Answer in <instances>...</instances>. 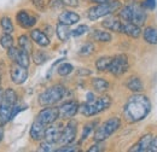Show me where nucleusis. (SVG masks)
I'll return each mask as SVG.
<instances>
[{
    "label": "nucleus",
    "mask_w": 157,
    "mask_h": 152,
    "mask_svg": "<svg viewBox=\"0 0 157 152\" xmlns=\"http://www.w3.org/2000/svg\"><path fill=\"white\" fill-rule=\"evenodd\" d=\"M151 111V101L146 95L134 94L128 98L123 108V116L129 123L144 120Z\"/></svg>",
    "instance_id": "obj_1"
},
{
    "label": "nucleus",
    "mask_w": 157,
    "mask_h": 152,
    "mask_svg": "<svg viewBox=\"0 0 157 152\" xmlns=\"http://www.w3.org/2000/svg\"><path fill=\"white\" fill-rule=\"evenodd\" d=\"M110 105H111V98L108 95H101L99 98H94L91 101H86L78 108V110L83 116L91 117L105 111L106 109L110 108Z\"/></svg>",
    "instance_id": "obj_2"
},
{
    "label": "nucleus",
    "mask_w": 157,
    "mask_h": 152,
    "mask_svg": "<svg viewBox=\"0 0 157 152\" xmlns=\"http://www.w3.org/2000/svg\"><path fill=\"white\" fill-rule=\"evenodd\" d=\"M120 18L123 22H131L137 25H143L146 21V13L143 9V6H139L138 4H129L122 7L118 12Z\"/></svg>",
    "instance_id": "obj_3"
},
{
    "label": "nucleus",
    "mask_w": 157,
    "mask_h": 152,
    "mask_svg": "<svg viewBox=\"0 0 157 152\" xmlns=\"http://www.w3.org/2000/svg\"><path fill=\"white\" fill-rule=\"evenodd\" d=\"M65 87L62 85H55L39 95V104L41 106H52L60 101L65 95Z\"/></svg>",
    "instance_id": "obj_4"
},
{
    "label": "nucleus",
    "mask_w": 157,
    "mask_h": 152,
    "mask_svg": "<svg viewBox=\"0 0 157 152\" xmlns=\"http://www.w3.org/2000/svg\"><path fill=\"white\" fill-rule=\"evenodd\" d=\"M120 7H121V2L118 0H115V1L110 0L106 2H100V4H97L96 6H93L88 10L87 16L91 21H97L101 17H105L108 15L116 12Z\"/></svg>",
    "instance_id": "obj_5"
},
{
    "label": "nucleus",
    "mask_w": 157,
    "mask_h": 152,
    "mask_svg": "<svg viewBox=\"0 0 157 152\" xmlns=\"http://www.w3.org/2000/svg\"><path fill=\"white\" fill-rule=\"evenodd\" d=\"M120 127H121V120L117 117H111V118L106 120L94 132V135H93L94 141L96 142L105 141L106 139H109L113 134L115 133Z\"/></svg>",
    "instance_id": "obj_6"
},
{
    "label": "nucleus",
    "mask_w": 157,
    "mask_h": 152,
    "mask_svg": "<svg viewBox=\"0 0 157 152\" xmlns=\"http://www.w3.org/2000/svg\"><path fill=\"white\" fill-rule=\"evenodd\" d=\"M129 68L128 58L126 55H116L115 57H111V63L109 66V73L114 76H121L127 73Z\"/></svg>",
    "instance_id": "obj_7"
},
{
    "label": "nucleus",
    "mask_w": 157,
    "mask_h": 152,
    "mask_svg": "<svg viewBox=\"0 0 157 152\" xmlns=\"http://www.w3.org/2000/svg\"><path fill=\"white\" fill-rule=\"evenodd\" d=\"M76 133H78V122L75 120L70 118L69 122L63 127V131H62L58 142L60 145L73 144L76 139Z\"/></svg>",
    "instance_id": "obj_8"
},
{
    "label": "nucleus",
    "mask_w": 157,
    "mask_h": 152,
    "mask_svg": "<svg viewBox=\"0 0 157 152\" xmlns=\"http://www.w3.org/2000/svg\"><path fill=\"white\" fill-rule=\"evenodd\" d=\"M7 56H9V58L13 63H16L18 65H22L24 68H28L29 64H30L29 53H27L25 51H23L20 47H15V46L10 47L9 51H7Z\"/></svg>",
    "instance_id": "obj_9"
},
{
    "label": "nucleus",
    "mask_w": 157,
    "mask_h": 152,
    "mask_svg": "<svg viewBox=\"0 0 157 152\" xmlns=\"http://www.w3.org/2000/svg\"><path fill=\"white\" fill-rule=\"evenodd\" d=\"M78 108L80 106H78V101H75V100H69V101L63 103L58 108V118H62V120H70V118H73L75 115L78 114Z\"/></svg>",
    "instance_id": "obj_10"
},
{
    "label": "nucleus",
    "mask_w": 157,
    "mask_h": 152,
    "mask_svg": "<svg viewBox=\"0 0 157 152\" xmlns=\"http://www.w3.org/2000/svg\"><path fill=\"white\" fill-rule=\"evenodd\" d=\"M58 117H59L58 108H55V106H46L45 109H42L39 114H38L36 120L40 121V122H42L44 124L48 126V124L56 122Z\"/></svg>",
    "instance_id": "obj_11"
},
{
    "label": "nucleus",
    "mask_w": 157,
    "mask_h": 152,
    "mask_svg": "<svg viewBox=\"0 0 157 152\" xmlns=\"http://www.w3.org/2000/svg\"><path fill=\"white\" fill-rule=\"evenodd\" d=\"M63 131V124L62 123H51L46 127V131H45V136L44 139L51 144H56L58 142L59 138H60V134Z\"/></svg>",
    "instance_id": "obj_12"
},
{
    "label": "nucleus",
    "mask_w": 157,
    "mask_h": 152,
    "mask_svg": "<svg viewBox=\"0 0 157 152\" xmlns=\"http://www.w3.org/2000/svg\"><path fill=\"white\" fill-rule=\"evenodd\" d=\"M28 68H24L22 65H18V64H13L11 66V70H10V74H11V80L13 83L16 85H22L27 81L28 78Z\"/></svg>",
    "instance_id": "obj_13"
},
{
    "label": "nucleus",
    "mask_w": 157,
    "mask_h": 152,
    "mask_svg": "<svg viewBox=\"0 0 157 152\" xmlns=\"http://www.w3.org/2000/svg\"><path fill=\"white\" fill-rule=\"evenodd\" d=\"M16 104L9 103L6 100L0 101V124H6L10 120H12V109Z\"/></svg>",
    "instance_id": "obj_14"
},
{
    "label": "nucleus",
    "mask_w": 157,
    "mask_h": 152,
    "mask_svg": "<svg viewBox=\"0 0 157 152\" xmlns=\"http://www.w3.org/2000/svg\"><path fill=\"white\" fill-rule=\"evenodd\" d=\"M16 21L18 23V25H21L22 28H32L35 25L36 23V18L32 15H29L27 11H18L16 15Z\"/></svg>",
    "instance_id": "obj_15"
},
{
    "label": "nucleus",
    "mask_w": 157,
    "mask_h": 152,
    "mask_svg": "<svg viewBox=\"0 0 157 152\" xmlns=\"http://www.w3.org/2000/svg\"><path fill=\"white\" fill-rule=\"evenodd\" d=\"M46 124H44L42 122H40L38 120H35L32 124V128H30V138L34 140V141H41L45 136V131H46Z\"/></svg>",
    "instance_id": "obj_16"
},
{
    "label": "nucleus",
    "mask_w": 157,
    "mask_h": 152,
    "mask_svg": "<svg viewBox=\"0 0 157 152\" xmlns=\"http://www.w3.org/2000/svg\"><path fill=\"white\" fill-rule=\"evenodd\" d=\"M152 136L151 134H145L143 135L139 141H138L136 145H133L129 151L131 152H149V147H150V144H151V140H152Z\"/></svg>",
    "instance_id": "obj_17"
},
{
    "label": "nucleus",
    "mask_w": 157,
    "mask_h": 152,
    "mask_svg": "<svg viewBox=\"0 0 157 152\" xmlns=\"http://www.w3.org/2000/svg\"><path fill=\"white\" fill-rule=\"evenodd\" d=\"M30 38L36 45H39L41 47H47L50 45V42H51L48 36L46 35V33H44L40 29H33L30 32Z\"/></svg>",
    "instance_id": "obj_18"
},
{
    "label": "nucleus",
    "mask_w": 157,
    "mask_h": 152,
    "mask_svg": "<svg viewBox=\"0 0 157 152\" xmlns=\"http://www.w3.org/2000/svg\"><path fill=\"white\" fill-rule=\"evenodd\" d=\"M122 34H126V35H128L129 38L137 39L141 35V29H140L139 25L134 24V23L123 22V23H122Z\"/></svg>",
    "instance_id": "obj_19"
},
{
    "label": "nucleus",
    "mask_w": 157,
    "mask_h": 152,
    "mask_svg": "<svg viewBox=\"0 0 157 152\" xmlns=\"http://www.w3.org/2000/svg\"><path fill=\"white\" fill-rule=\"evenodd\" d=\"M58 21L59 23H63L65 25H73L80 21V16L73 11H63L58 16Z\"/></svg>",
    "instance_id": "obj_20"
},
{
    "label": "nucleus",
    "mask_w": 157,
    "mask_h": 152,
    "mask_svg": "<svg viewBox=\"0 0 157 152\" xmlns=\"http://www.w3.org/2000/svg\"><path fill=\"white\" fill-rule=\"evenodd\" d=\"M122 23L118 18H115V17H109L106 18L101 24L104 28L111 30V32H116V33H122Z\"/></svg>",
    "instance_id": "obj_21"
},
{
    "label": "nucleus",
    "mask_w": 157,
    "mask_h": 152,
    "mask_svg": "<svg viewBox=\"0 0 157 152\" xmlns=\"http://www.w3.org/2000/svg\"><path fill=\"white\" fill-rule=\"evenodd\" d=\"M126 87H127L129 91L134 92V93H140V92L144 89V86H143L141 80H140L139 77H137V76L129 77V78L127 80V82H126Z\"/></svg>",
    "instance_id": "obj_22"
},
{
    "label": "nucleus",
    "mask_w": 157,
    "mask_h": 152,
    "mask_svg": "<svg viewBox=\"0 0 157 152\" xmlns=\"http://www.w3.org/2000/svg\"><path fill=\"white\" fill-rule=\"evenodd\" d=\"M143 38L150 45H157V30L154 27H146L143 30Z\"/></svg>",
    "instance_id": "obj_23"
},
{
    "label": "nucleus",
    "mask_w": 157,
    "mask_h": 152,
    "mask_svg": "<svg viewBox=\"0 0 157 152\" xmlns=\"http://www.w3.org/2000/svg\"><path fill=\"white\" fill-rule=\"evenodd\" d=\"M91 39L94 40V41H98V42H109V41H111L113 36H111V34L109 32L96 29V30H93L91 33Z\"/></svg>",
    "instance_id": "obj_24"
},
{
    "label": "nucleus",
    "mask_w": 157,
    "mask_h": 152,
    "mask_svg": "<svg viewBox=\"0 0 157 152\" xmlns=\"http://www.w3.org/2000/svg\"><path fill=\"white\" fill-rule=\"evenodd\" d=\"M92 87L98 92V93H104L109 89L110 85L109 82L105 80V78H101V77H96L92 80Z\"/></svg>",
    "instance_id": "obj_25"
},
{
    "label": "nucleus",
    "mask_w": 157,
    "mask_h": 152,
    "mask_svg": "<svg viewBox=\"0 0 157 152\" xmlns=\"http://www.w3.org/2000/svg\"><path fill=\"white\" fill-rule=\"evenodd\" d=\"M56 34L60 41H67L71 36V30L69 29V25H65L63 23H58L56 28Z\"/></svg>",
    "instance_id": "obj_26"
},
{
    "label": "nucleus",
    "mask_w": 157,
    "mask_h": 152,
    "mask_svg": "<svg viewBox=\"0 0 157 152\" xmlns=\"http://www.w3.org/2000/svg\"><path fill=\"white\" fill-rule=\"evenodd\" d=\"M18 47L22 48L23 51H25L27 53H29V55L33 52V44L27 35H21L18 38Z\"/></svg>",
    "instance_id": "obj_27"
},
{
    "label": "nucleus",
    "mask_w": 157,
    "mask_h": 152,
    "mask_svg": "<svg viewBox=\"0 0 157 152\" xmlns=\"http://www.w3.org/2000/svg\"><path fill=\"white\" fill-rule=\"evenodd\" d=\"M111 63V57H101L96 62V68L98 71H108Z\"/></svg>",
    "instance_id": "obj_28"
},
{
    "label": "nucleus",
    "mask_w": 157,
    "mask_h": 152,
    "mask_svg": "<svg viewBox=\"0 0 157 152\" xmlns=\"http://www.w3.org/2000/svg\"><path fill=\"white\" fill-rule=\"evenodd\" d=\"M0 25H1L2 30H4V33L11 34L13 32V23L10 19V17H7V16H5V17H2L0 19Z\"/></svg>",
    "instance_id": "obj_29"
},
{
    "label": "nucleus",
    "mask_w": 157,
    "mask_h": 152,
    "mask_svg": "<svg viewBox=\"0 0 157 152\" xmlns=\"http://www.w3.org/2000/svg\"><path fill=\"white\" fill-rule=\"evenodd\" d=\"M0 45L5 50H9L10 47H12L13 46V38L11 36V34H7V33L1 34V36H0Z\"/></svg>",
    "instance_id": "obj_30"
},
{
    "label": "nucleus",
    "mask_w": 157,
    "mask_h": 152,
    "mask_svg": "<svg viewBox=\"0 0 157 152\" xmlns=\"http://www.w3.org/2000/svg\"><path fill=\"white\" fill-rule=\"evenodd\" d=\"M47 58L48 56L44 52V51H35L34 53H33V59H34V63L36 64V65H41V64H44L46 60H47Z\"/></svg>",
    "instance_id": "obj_31"
},
{
    "label": "nucleus",
    "mask_w": 157,
    "mask_h": 152,
    "mask_svg": "<svg viewBox=\"0 0 157 152\" xmlns=\"http://www.w3.org/2000/svg\"><path fill=\"white\" fill-rule=\"evenodd\" d=\"M73 70H74V66L70 63H63V64L59 65L58 69H57V71H58V74L60 76L69 75V74L73 73Z\"/></svg>",
    "instance_id": "obj_32"
},
{
    "label": "nucleus",
    "mask_w": 157,
    "mask_h": 152,
    "mask_svg": "<svg viewBox=\"0 0 157 152\" xmlns=\"http://www.w3.org/2000/svg\"><path fill=\"white\" fill-rule=\"evenodd\" d=\"M93 51H94L93 44H92V42H86V44L80 48L78 53H80L81 56H90V55L93 53Z\"/></svg>",
    "instance_id": "obj_33"
},
{
    "label": "nucleus",
    "mask_w": 157,
    "mask_h": 152,
    "mask_svg": "<svg viewBox=\"0 0 157 152\" xmlns=\"http://www.w3.org/2000/svg\"><path fill=\"white\" fill-rule=\"evenodd\" d=\"M87 32H88V27H87L86 24H82V25H78L76 29L71 30V36L78 38V36H81V35L86 34Z\"/></svg>",
    "instance_id": "obj_34"
},
{
    "label": "nucleus",
    "mask_w": 157,
    "mask_h": 152,
    "mask_svg": "<svg viewBox=\"0 0 157 152\" xmlns=\"http://www.w3.org/2000/svg\"><path fill=\"white\" fill-rule=\"evenodd\" d=\"M56 151L57 152H75V151H78V146L69 144V145H62V147L57 149Z\"/></svg>",
    "instance_id": "obj_35"
},
{
    "label": "nucleus",
    "mask_w": 157,
    "mask_h": 152,
    "mask_svg": "<svg viewBox=\"0 0 157 152\" xmlns=\"http://www.w3.org/2000/svg\"><path fill=\"white\" fill-rule=\"evenodd\" d=\"M93 126H94V123H88V124L85 126V128H83V133H82V136H81V141H83V140L87 139V136L90 135V133H91L92 129H93Z\"/></svg>",
    "instance_id": "obj_36"
},
{
    "label": "nucleus",
    "mask_w": 157,
    "mask_h": 152,
    "mask_svg": "<svg viewBox=\"0 0 157 152\" xmlns=\"http://www.w3.org/2000/svg\"><path fill=\"white\" fill-rule=\"evenodd\" d=\"M52 146H53V144H51V142H48V141H46V140H45L44 142H41V144H40L38 151H45V152L53 151Z\"/></svg>",
    "instance_id": "obj_37"
},
{
    "label": "nucleus",
    "mask_w": 157,
    "mask_h": 152,
    "mask_svg": "<svg viewBox=\"0 0 157 152\" xmlns=\"http://www.w3.org/2000/svg\"><path fill=\"white\" fill-rule=\"evenodd\" d=\"M32 4L40 11H44L46 9V2L45 0H32Z\"/></svg>",
    "instance_id": "obj_38"
},
{
    "label": "nucleus",
    "mask_w": 157,
    "mask_h": 152,
    "mask_svg": "<svg viewBox=\"0 0 157 152\" xmlns=\"http://www.w3.org/2000/svg\"><path fill=\"white\" fill-rule=\"evenodd\" d=\"M63 5H64V4H63V0H51V1H50V6H51V9H53V10L60 9Z\"/></svg>",
    "instance_id": "obj_39"
},
{
    "label": "nucleus",
    "mask_w": 157,
    "mask_h": 152,
    "mask_svg": "<svg viewBox=\"0 0 157 152\" xmlns=\"http://www.w3.org/2000/svg\"><path fill=\"white\" fill-rule=\"evenodd\" d=\"M143 7H146V9H150V10H154L156 7V0H145L144 4H143Z\"/></svg>",
    "instance_id": "obj_40"
},
{
    "label": "nucleus",
    "mask_w": 157,
    "mask_h": 152,
    "mask_svg": "<svg viewBox=\"0 0 157 152\" xmlns=\"http://www.w3.org/2000/svg\"><path fill=\"white\" fill-rule=\"evenodd\" d=\"M149 152H157V135L152 136L150 147H149Z\"/></svg>",
    "instance_id": "obj_41"
},
{
    "label": "nucleus",
    "mask_w": 157,
    "mask_h": 152,
    "mask_svg": "<svg viewBox=\"0 0 157 152\" xmlns=\"http://www.w3.org/2000/svg\"><path fill=\"white\" fill-rule=\"evenodd\" d=\"M64 5H69V6H78V0H63Z\"/></svg>",
    "instance_id": "obj_42"
},
{
    "label": "nucleus",
    "mask_w": 157,
    "mask_h": 152,
    "mask_svg": "<svg viewBox=\"0 0 157 152\" xmlns=\"http://www.w3.org/2000/svg\"><path fill=\"white\" fill-rule=\"evenodd\" d=\"M101 146L99 145V144H96V145H93V146H91L90 149H88V152H94V151H101V149H100Z\"/></svg>",
    "instance_id": "obj_43"
},
{
    "label": "nucleus",
    "mask_w": 157,
    "mask_h": 152,
    "mask_svg": "<svg viewBox=\"0 0 157 152\" xmlns=\"http://www.w3.org/2000/svg\"><path fill=\"white\" fill-rule=\"evenodd\" d=\"M78 75H91V71L88 69H80L78 71Z\"/></svg>",
    "instance_id": "obj_44"
},
{
    "label": "nucleus",
    "mask_w": 157,
    "mask_h": 152,
    "mask_svg": "<svg viewBox=\"0 0 157 152\" xmlns=\"http://www.w3.org/2000/svg\"><path fill=\"white\" fill-rule=\"evenodd\" d=\"M2 138H4V129H2V126L0 124V142H1Z\"/></svg>",
    "instance_id": "obj_45"
},
{
    "label": "nucleus",
    "mask_w": 157,
    "mask_h": 152,
    "mask_svg": "<svg viewBox=\"0 0 157 152\" xmlns=\"http://www.w3.org/2000/svg\"><path fill=\"white\" fill-rule=\"evenodd\" d=\"M94 99V95L92 94V93H88L87 94V101H91V100H93Z\"/></svg>",
    "instance_id": "obj_46"
},
{
    "label": "nucleus",
    "mask_w": 157,
    "mask_h": 152,
    "mask_svg": "<svg viewBox=\"0 0 157 152\" xmlns=\"http://www.w3.org/2000/svg\"><path fill=\"white\" fill-rule=\"evenodd\" d=\"M93 2H97V4H100V2H106V1H110V0H92Z\"/></svg>",
    "instance_id": "obj_47"
},
{
    "label": "nucleus",
    "mask_w": 157,
    "mask_h": 152,
    "mask_svg": "<svg viewBox=\"0 0 157 152\" xmlns=\"http://www.w3.org/2000/svg\"><path fill=\"white\" fill-rule=\"evenodd\" d=\"M2 93H4V92H2V89L0 88V101H1V99H2Z\"/></svg>",
    "instance_id": "obj_48"
},
{
    "label": "nucleus",
    "mask_w": 157,
    "mask_h": 152,
    "mask_svg": "<svg viewBox=\"0 0 157 152\" xmlns=\"http://www.w3.org/2000/svg\"><path fill=\"white\" fill-rule=\"evenodd\" d=\"M0 83H1V76H0Z\"/></svg>",
    "instance_id": "obj_49"
}]
</instances>
